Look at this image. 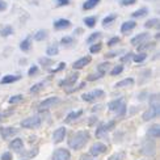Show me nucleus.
Instances as JSON below:
<instances>
[{"label": "nucleus", "instance_id": "obj_15", "mask_svg": "<svg viewBox=\"0 0 160 160\" xmlns=\"http://www.w3.org/2000/svg\"><path fill=\"white\" fill-rule=\"evenodd\" d=\"M135 28H137V21H134V20H129V21H125L121 25V33L122 34H129V33Z\"/></svg>", "mask_w": 160, "mask_h": 160}, {"label": "nucleus", "instance_id": "obj_10", "mask_svg": "<svg viewBox=\"0 0 160 160\" xmlns=\"http://www.w3.org/2000/svg\"><path fill=\"white\" fill-rule=\"evenodd\" d=\"M92 62V58H91V55H85V57H82L80 59H78V61H75L74 63H72V68L74 70H82V68H84L87 64H89Z\"/></svg>", "mask_w": 160, "mask_h": 160}, {"label": "nucleus", "instance_id": "obj_12", "mask_svg": "<svg viewBox=\"0 0 160 160\" xmlns=\"http://www.w3.org/2000/svg\"><path fill=\"white\" fill-rule=\"evenodd\" d=\"M66 132H67V130H66L64 126H62V128H58L54 132H52V142H54V143L63 142L64 137H66Z\"/></svg>", "mask_w": 160, "mask_h": 160}, {"label": "nucleus", "instance_id": "obj_40", "mask_svg": "<svg viewBox=\"0 0 160 160\" xmlns=\"http://www.w3.org/2000/svg\"><path fill=\"white\" fill-rule=\"evenodd\" d=\"M101 49H102V45L100 42L89 45V52H91V54H97V52L101 51Z\"/></svg>", "mask_w": 160, "mask_h": 160}, {"label": "nucleus", "instance_id": "obj_45", "mask_svg": "<svg viewBox=\"0 0 160 160\" xmlns=\"http://www.w3.org/2000/svg\"><path fill=\"white\" fill-rule=\"evenodd\" d=\"M119 42H121V38H119L118 36H114V37H112L108 41V46H109V48H113V46H116Z\"/></svg>", "mask_w": 160, "mask_h": 160}, {"label": "nucleus", "instance_id": "obj_43", "mask_svg": "<svg viewBox=\"0 0 160 160\" xmlns=\"http://www.w3.org/2000/svg\"><path fill=\"white\" fill-rule=\"evenodd\" d=\"M104 75H101L100 74V72H93V74H91V75H88L87 76V80H88V82H95V80H98V79H101Z\"/></svg>", "mask_w": 160, "mask_h": 160}, {"label": "nucleus", "instance_id": "obj_32", "mask_svg": "<svg viewBox=\"0 0 160 160\" xmlns=\"http://www.w3.org/2000/svg\"><path fill=\"white\" fill-rule=\"evenodd\" d=\"M146 59H147V52H137V54L132 55V62L134 63H143Z\"/></svg>", "mask_w": 160, "mask_h": 160}, {"label": "nucleus", "instance_id": "obj_21", "mask_svg": "<svg viewBox=\"0 0 160 160\" xmlns=\"http://www.w3.org/2000/svg\"><path fill=\"white\" fill-rule=\"evenodd\" d=\"M59 54V46L58 43H51L48 46V49H46V55L48 57H55Z\"/></svg>", "mask_w": 160, "mask_h": 160}, {"label": "nucleus", "instance_id": "obj_5", "mask_svg": "<svg viewBox=\"0 0 160 160\" xmlns=\"http://www.w3.org/2000/svg\"><path fill=\"white\" fill-rule=\"evenodd\" d=\"M114 125H116L114 121H109L108 123L100 125L98 128H97V130H96V138H104V137H106L108 131L114 128Z\"/></svg>", "mask_w": 160, "mask_h": 160}, {"label": "nucleus", "instance_id": "obj_9", "mask_svg": "<svg viewBox=\"0 0 160 160\" xmlns=\"http://www.w3.org/2000/svg\"><path fill=\"white\" fill-rule=\"evenodd\" d=\"M70 159H71V154L66 148H58L52 154V160H70Z\"/></svg>", "mask_w": 160, "mask_h": 160}, {"label": "nucleus", "instance_id": "obj_48", "mask_svg": "<svg viewBox=\"0 0 160 160\" xmlns=\"http://www.w3.org/2000/svg\"><path fill=\"white\" fill-rule=\"evenodd\" d=\"M137 3V0H119V4L123 7H129V5H134Z\"/></svg>", "mask_w": 160, "mask_h": 160}, {"label": "nucleus", "instance_id": "obj_7", "mask_svg": "<svg viewBox=\"0 0 160 160\" xmlns=\"http://www.w3.org/2000/svg\"><path fill=\"white\" fill-rule=\"evenodd\" d=\"M156 152V144L154 141H146L142 146V154L146 156H154Z\"/></svg>", "mask_w": 160, "mask_h": 160}, {"label": "nucleus", "instance_id": "obj_38", "mask_svg": "<svg viewBox=\"0 0 160 160\" xmlns=\"http://www.w3.org/2000/svg\"><path fill=\"white\" fill-rule=\"evenodd\" d=\"M134 84V79L132 78H126L123 80H121V82H118L116 84V88H121V87H128V85H131Z\"/></svg>", "mask_w": 160, "mask_h": 160}, {"label": "nucleus", "instance_id": "obj_13", "mask_svg": "<svg viewBox=\"0 0 160 160\" xmlns=\"http://www.w3.org/2000/svg\"><path fill=\"white\" fill-rule=\"evenodd\" d=\"M78 79H79V74L75 72V74H71L70 76L62 79L61 82H59V85L61 87H72V85H75V83L78 82Z\"/></svg>", "mask_w": 160, "mask_h": 160}, {"label": "nucleus", "instance_id": "obj_37", "mask_svg": "<svg viewBox=\"0 0 160 160\" xmlns=\"http://www.w3.org/2000/svg\"><path fill=\"white\" fill-rule=\"evenodd\" d=\"M33 38H34L36 41H43V39L48 38V30L41 29V30L36 32V34H34V37H33Z\"/></svg>", "mask_w": 160, "mask_h": 160}, {"label": "nucleus", "instance_id": "obj_4", "mask_svg": "<svg viewBox=\"0 0 160 160\" xmlns=\"http://www.w3.org/2000/svg\"><path fill=\"white\" fill-rule=\"evenodd\" d=\"M104 95H105V92L102 89H93L91 92H87L84 95H82V100L87 102H93V101H96V100L104 97Z\"/></svg>", "mask_w": 160, "mask_h": 160}, {"label": "nucleus", "instance_id": "obj_31", "mask_svg": "<svg viewBox=\"0 0 160 160\" xmlns=\"http://www.w3.org/2000/svg\"><path fill=\"white\" fill-rule=\"evenodd\" d=\"M83 21L87 28H95L96 22H97V17L96 16H87V17H84Z\"/></svg>", "mask_w": 160, "mask_h": 160}, {"label": "nucleus", "instance_id": "obj_36", "mask_svg": "<svg viewBox=\"0 0 160 160\" xmlns=\"http://www.w3.org/2000/svg\"><path fill=\"white\" fill-rule=\"evenodd\" d=\"M121 102H123V98H116V100H113V101H110L109 104H108V108H109V110L110 112H116V109L118 108L119 105H121Z\"/></svg>", "mask_w": 160, "mask_h": 160}, {"label": "nucleus", "instance_id": "obj_44", "mask_svg": "<svg viewBox=\"0 0 160 160\" xmlns=\"http://www.w3.org/2000/svg\"><path fill=\"white\" fill-rule=\"evenodd\" d=\"M38 72H39V68H38V66L37 64H33L32 67L29 68V71H28V76H36V75H38Z\"/></svg>", "mask_w": 160, "mask_h": 160}, {"label": "nucleus", "instance_id": "obj_33", "mask_svg": "<svg viewBox=\"0 0 160 160\" xmlns=\"http://www.w3.org/2000/svg\"><path fill=\"white\" fill-rule=\"evenodd\" d=\"M38 62L41 63V66H42L43 68H50L51 66L54 64V62L50 59V57H41V58L38 59Z\"/></svg>", "mask_w": 160, "mask_h": 160}, {"label": "nucleus", "instance_id": "obj_30", "mask_svg": "<svg viewBox=\"0 0 160 160\" xmlns=\"http://www.w3.org/2000/svg\"><path fill=\"white\" fill-rule=\"evenodd\" d=\"M159 26H160L159 18H150V20H147V21L144 22V28H147V29H152V28L159 29Z\"/></svg>", "mask_w": 160, "mask_h": 160}, {"label": "nucleus", "instance_id": "obj_6", "mask_svg": "<svg viewBox=\"0 0 160 160\" xmlns=\"http://www.w3.org/2000/svg\"><path fill=\"white\" fill-rule=\"evenodd\" d=\"M59 102V97L54 96V97H49V98H46L43 100V101L39 102L38 105V110L39 112H43V110H48L49 108H51V106H54Z\"/></svg>", "mask_w": 160, "mask_h": 160}, {"label": "nucleus", "instance_id": "obj_2", "mask_svg": "<svg viewBox=\"0 0 160 160\" xmlns=\"http://www.w3.org/2000/svg\"><path fill=\"white\" fill-rule=\"evenodd\" d=\"M160 113V104H159V96L158 95H151L150 96V108L143 113V121H151L159 116Z\"/></svg>", "mask_w": 160, "mask_h": 160}, {"label": "nucleus", "instance_id": "obj_41", "mask_svg": "<svg viewBox=\"0 0 160 160\" xmlns=\"http://www.w3.org/2000/svg\"><path fill=\"white\" fill-rule=\"evenodd\" d=\"M132 55H134V52H131V51L125 52L121 57V63H130L132 61Z\"/></svg>", "mask_w": 160, "mask_h": 160}, {"label": "nucleus", "instance_id": "obj_19", "mask_svg": "<svg viewBox=\"0 0 160 160\" xmlns=\"http://www.w3.org/2000/svg\"><path fill=\"white\" fill-rule=\"evenodd\" d=\"M9 147H11V150L16 151V152L21 151V150H22V147H24V142H22V139H20V138H15V139H13V141L9 143Z\"/></svg>", "mask_w": 160, "mask_h": 160}, {"label": "nucleus", "instance_id": "obj_22", "mask_svg": "<svg viewBox=\"0 0 160 160\" xmlns=\"http://www.w3.org/2000/svg\"><path fill=\"white\" fill-rule=\"evenodd\" d=\"M20 49H21V51H24V52L30 51V49H32V37H26L25 39H22V41L20 42Z\"/></svg>", "mask_w": 160, "mask_h": 160}, {"label": "nucleus", "instance_id": "obj_24", "mask_svg": "<svg viewBox=\"0 0 160 160\" xmlns=\"http://www.w3.org/2000/svg\"><path fill=\"white\" fill-rule=\"evenodd\" d=\"M154 48H155V42H150V41H146V42L137 46V49H138L139 52H144L146 50H151Z\"/></svg>", "mask_w": 160, "mask_h": 160}, {"label": "nucleus", "instance_id": "obj_11", "mask_svg": "<svg viewBox=\"0 0 160 160\" xmlns=\"http://www.w3.org/2000/svg\"><path fill=\"white\" fill-rule=\"evenodd\" d=\"M150 37L151 36H150L148 32H143V33H139V34H137L135 37H132L130 42H131L132 46H138V45H141V43H143L146 41H148Z\"/></svg>", "mask_w": 160, "mask_h": 160}, {"label": "nucleus", "instance_id": "obj_1", "mask_svg": "<svg viewBox=\"0 0 160 160\" xmlns=\"http://www.w3.org/2000/svg\"><path fill=\"white\" fill-rule=\"evenodd\" d=\"M89 131H87V130H80L78 132H75L74 135H72L70 138V141H68V147L72 148V150H80V148H83L84 146L87 144V142L89 141Z\"/></svg>", "mask_w": 160, "mask_h": 160}, {"label": "nucleus", "instance_id": "obj_17", "mask_svg": "<svg viewBox=\"0 0 160 160\" xmlns=\"http://www.w3.org/2000/svg\"><path fill=\"white\" fill-rule=\"evenodd\" d=\"M21 79V76L20 75H5L2 78V80H0V84H12V83H16L18 82V80Z\"/></svg>", "mask_w": 160, "mask_h": 160}, {"label": "nucleus", "instance_id": "obj_51", "mask_svg": "<svg viewBox=\"0 0 160 160\" xmlns=\"http://www.w3.org/2000/svg\"><path fill=\"white\" fill-rule=\"evenodd\" d=\"M85 85V83H80V85L79 87H74V88H71V89H67V91H66V92H67V93H71V92H75V91H79V89H82L83 88V87Z\"/></svg>", "mask_w": 160, "mask_h": 160}, {"label": "nucleus", "instance_id": "obj_27", "mask_svg": "<svg viewBox=\"0 0 160 160\" xmlns=\"http://www.w3.org/2000/svg\"><path fill=\"white\" fill-rule=\"evenodd\" d=\"M100 2H101V0H85L84 4H83V9L84 11H91V9L95 8L96 5H98Z\"/></svg>", "mask_w": 160, "mask_h": 160}, {"label": "nucleus", "instance_id": "obj_18", "mask_svg": "<svg viewBox=\"0 0 160 160\" xmlns=\"http://www.w3.org/2000/svg\"><path fill=\"white\" fill-rule=\"evenodd\" d=\"M0 134H2L3 139H8L12 135L17 134V129L16 128H3L2 130H0Z\"/></svg>", "mask_w": 160, "mask_h": 160}, {"label": "nucleus", "instance_id": "obj_29", "mask_svg": "<svg viewBox=\"0 0 160 160\" xmlns=\"http://www.w3.org/2000/svg\"><path fill=\"white\" fill-rule=\"evenodd\" d=\"M43 88H45V82H39V83L33 84V85L30 87L29 92L32 93V95H37V93H39Z\"/></svg>", "mask_w": 160, "mask_h": 160}, {"label": "nucleus", "instance_id": "obj_28", "mask_svg": "<svg viewBox=\"0 0 160 160\" xmlns=\"http://www.w3.org/2000/svg\"><path fill=\"white\" fill-rule=\"evenodd\" d=\"M117 20V15L116 13H112V15H108L106 17H104L102 20V26L104 28H108V26H110L113 22H114Z\"/></svg>", "mask_w": 160, "mask_h": 160}, {"label": "nucleus", "instance_id": "obj_14", "mask_svg": "<svg viewBox=\"0 0 160 160\" xmlns=\"http://www.w3.org/2000/svg\"><path fill=\"white\" fill-rule=\"evenodd\" d=\"M52 26H54L55 30H64V29H68L71 26V21L67 18H58L54 21Z\"/></svg>", "mask_w": 160, "mask_h": 160}, {"label": "nucleus", "instance_id": "obj_25", "mask_svg": "<svg viewBox=\"0 0 160 160\" xmlns=\"http://www.w3.org/2000/svg\"><path fill=\"white\" fill-rule=\"evenodd\" d=\"M147 135L151 137V138H159L160 135V126L159 125H152L151 128L147 130Z\"/></svg>", "mask_w": 160, "mask_h": 160}, {"label": "nucleus", "instance_id": "obj_54", "mask_svg": "<svg viewBox=\"0 0 160 160\" xmlns=\"http://www.w3.org/2000/svg\"><path fill=\"white\" fill-rule=\"evenodd\" d=\"M108 160H119V158H118L117 155H113V156H110Z\"/></svg>", "mask_w": 160, "mask_h": 160}, {"label": "nucleus", "instance_id": "obj_16", "mask_svg": "<svg viewBox=\"0 0 160 160\" xmlns=\"http://www.w3.org/2000/svg\"><path fill=\"white\" fill-rule=\"evenodd\" d=\"M82 114H83V110H82V109H79V110H72V112H70L68 114H67V117L64 118V122H66V123H71L72 121L78 119Z\"/></svg>", "mask_w": 160, "mask_h": 160}, {"label": "nucleus", "instance_id": "obj_20", "mask_svg": "<svg viewBox=\"0 0 160 160\" xmlns=\"http://www.w3.org/2000/svg\"><path fill=\"white\" fill-rule=\"evenodd\" d=\"M148 8H146V7H142V8H139L137 11H134L131 13V17L132 18H142V17H146L148 15Z\"/></svg>", "mask_w": 160, "mask_h": 160}, {"label": "nucleus", "instance_id": "obj_52", "mask_svg": "<svg viewBox=\"0 0 160 160\" xmlns=\"http://www.w3.org/2000/svg\"><path fill=\"white\" fill-rule=\"evenodd\" d=\"M7 8H8V4H7L4 0H0V12H3V11H5Z\"/></svg>", "mask_w": 160, "mask_h": 160}, {"label": "nucleus", "instance_id": "obj_42", "mask_svg": "<svg viewBox=\"0 0 160 160\" xmlns=\"http://www.w3.org/2000/svg\"><path fill=\"white\" fill-rule=\"evenodd\" d=\"M24 100V97H22V95H15V96H12V97H9V104H12V105H16V104H18V102H21Z\"/></svg>", "mask_w": 160, "mask_h": 160}, {"label": "nucleus", "instance_id": "obj_35", "mask_svg": "<svg viewBox=\"0 0 160 160\" xmlns=\"http://www.w3.org/2000/svg\"><path fill=\"white\" fill-rule=\"evenodd\" d=\"M13 34V28L11 25H5L0 28V36L2 37H9Z\"/></svg>", "mask_w": 160, "mask_h": 160}, {"label": "nucleus", "instance_id": "obj_8", "mask_svg": "<svg viewBox=\"0 0 160 160\" xmlns=\"http://www.w3.org/2000/svg\"><path fill=\"white\" fill-rule=\"evenodd\" d=\"M106 152V144L101 142H96L95 144H92V147L89 148V155L91 156H98Z\"/></svg>", "mask_w": 160, "mask_h": 160}, {"label": "nucleus", "instance_id": "obj_50", "mask_svg": "<svg viewBox=\"0 0 160 160\" xmlns=\"http://www.w3.org/2000/svg\"><path fill=\"white\" fill-rule=\"evenodd\" d=\"M0 160H12V154L11 152H4L0 156Z\"/></svg>", "mask_w": 160, "mask_h": 160}, {"label": "nucleus", "instance_id": "obj_46", "mask_svg": "<svg viewBox=\"0 0 160 160\" xmlns=\"http://www.w3.org/2000/svg\"><path fill=\"white\" fill-rule=\"evenodd\" d=\"M121 52H123L122 50H113V51H109L105 54V58L106 59H110V58H114V57H118Z\"/></svg>", "mask_w": 160, "mask_h": 160}, {"label": "nucleus", "instance_id": "obj_34", "mask_svg": "<svg viewBox=\"0 0 160 160\" xmlns=\"http://www.w3.org/2000/svg\"><path fill=\"white\" fill-rule=\"evenodd\" d=\"M96 70H97V72H100L101 75H105L106 72L110 70V63H109V62H102V63H100V64L97 66Z\"/></svg>", "mask_w": 160, "mask_h": 160}, {"label": "nucleus", "instance_id": "obj_39", "mask_svg": "<svg viewBox=\"0 0 160 160\" xmlns=\"http://www.w3.org/2000/svg\"><path fill=\"white\" fill-rule=\"evenodd\" d=\"M122 72H123V64H117L110 70V75L112 76H118V75H121Z\"/></svg>", "mask_w": 160, "mask_h": 160}, {"label": "nucleus", "instance_id": "obj_53", "mask_svg": "<svg viewBox=\"0 0 160 160\" xmlns=\"http://www.w3.org/2000/svg\"><path fill=\"white\" fill-rule=\"evenodd\" d=\"M79 160H95V159H93L91 155H85V154H84V155L80 156V159H79Z\"/></svg>", "mask_w": 160, "mask_h": 160}, {"label": "nucleus", "instance_id": "obj_3", "mask_svg": "<svg viewBox=\"0 0 160 160\" xmlns=\"http://www.w3.org/2000/svg\"><path fill=\"white\" fill-rule=\"evenodd\" d=\"M41 122L42 119L39 116H32V117H28L21 121V126L25 129H37L41 126Z\"/></svg>", "mask_w": 160, "mask_h": 160}, {"label": "nucleus", "instance_id": "obj_23", "mask_svg": "<svg viewBox=\"0 0 160 160\" xmlns=\"http://www.w3.org/2000/svg\"><path fill=\"white\" fill-rule=\"evenodd\" d=\"M61 45L63 48H72L75 45V38L72 36H64L61 39Z\"/></svg>", "mask_w": 160, "mask_h": 160}, {"label": "nucleus", "instance_id": "obj_57", "mask_svg": "<svg viewBox=\"0 0 160 160\" xmlns=\"http://www.w3.org/2000/svg\"><path fill=\"white\" fill-rule=\"evenodd\" d=\"M152 2H156V0H152Z\"/></svg>", "mask_w": 160, "mask_h": 160}, {"label": "nucleus", "instance_id": "obj_55", "mask_svg": "<svg viewBox=\"0 0 160 160\" xmlns=\"http://www.w3.org/2000/svg\"><path fill=\"white\" fill-rule=\"evenodd\" d=\"M156 39H160V33H156V36H155Z\"/></svg>", "mask_w": 160, "mask_h": 160}, {"label": "nucleus", "instance_id": "obj_49", "mask_svg": "<svg viewBox=\"0 0 160 160\" xmlns=\"http://www.w3.org/2000/svg\"><path fill=\"white\" fill-rule=\"evenodd\" d=\"M68 4H70V0H55L57 7H64V5H68Z\"/></svg>", "mask_w": 160, "mask_h": 160}, {"label": "nucleus", "instance_id": "obj_56", "mask_svg": "<svg viewBox=\"0 0 160 160\" xmlns=\"http://www.w3.org/2000/svg\"><path fill=\"white\" fill-rule=\"evenodd\" d=\"M0 121H2V114H0Z\"/></svg>", "mask_w": 160, "mask_h": 160}, {"label": "nucleus", "instance_id": "obj_47", "mask_svg": "<svg viewBox=\"0 0 160 160\" xmlns=\"http://www.w3.org/2000/svg\"><path fill=\"white\" fill-rule=\"evenodd\" d=\"M64 68H66V63H64V62H59V63H58V66H57L55 68L50 70V72H51V74H57V72L62 71V70H64Z\"/></svg>", "mask_w": 160, "mask_h": 160}, {"label": "nucleus", "instance_id": "obj_26", "mask_svg": "<svg viewBox=\"0 0 160 160\" xmlns=\"http://www.w3.org/2000/svg\"><path fill=\"white\" fill-rule=\"evenodd\" d=\"M102 37V34H101V32H93L92 34L87 38V43L88 45H92V43H96V42H98L100 41V38Z\"/></svg>", "mask_w": 160, "mask_h": 160}]
</instances>
